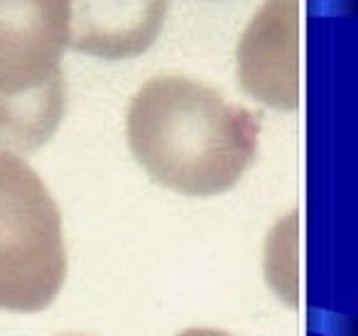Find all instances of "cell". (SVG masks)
I'll return each mask as SVG.
<instances>
[{"label":"cell","mask_w":358,"mask_h":336,"mask_svg":"<svg viewBox=\"0 0 358 336\" xmlns=\"http://www.w3.org/2000/svg\"><path fill=\"white\" fill-rule=\"evenodd\" d=\"M133 158L162 187L185 197L229 192L258 150V115L189 76H152L125 115Z\"/></svg>","instance_id":"6da1fadb"},{"label":"cell","mask_w":358,"mask_h":336,"mask_svg":"<svg viewBox=\"0 0 358 336\" xmlns=\"http://www.w3.org/2000/svg\"><path fill=\"white\" fill-rule=\"evenodd\" d=\"M169 0H69V47L99 59H133L159 37Z\"/></svg>","instance_id":"5b68a950"},{"label":"cell","mask_w":358,"mask_h":336,"mask_svg":"<svg viewBox=\"0 0 358 336\" xmlns=\"http://www.w3.org/2000/svg\"><path fill=\"white\" fill-rule=\"evenodd\" d=\"M64 336H71V334H64Z\"/></svg>","instance_id":"52a82bcc"},{"label":"cell","mask_w":358,"mask_h":336,"mask_svg":"<svg viewBox=\"0 0 358 336\" xmlns=\"http://www.w3.org/2000/svg\"><path fill=\"white\" fill-rule=\"evenodd\" d=\"M64 280L59 206L25 160L0 150V309H47Z\"/></svg>","instance_id":"3957f363"},{"label":"cell","mask_w":358,"mask_h":336,"mask_svg":"<svg viewBox=\"0 0 358 336\" xmlns=\"http://www.w3.org/2000/svg\"><path fill=\"white\" fill-rule=\"evenodd\" d=\"M69 0H0V150L35 153L66 108Z\"/></svg>","instance_id":"7a4b0ae2"},{"label":"cell","mask_w":358,"mask_h":336,"mask_svg":"<svg viewBox=\"0 0 358 336\" xmlns=\"http://www.w3.org/2000/svg\"><path fill=\"white\" fill-rule=\"evenodd\" d=\"M299 0H265L238 42L243 91L273 108L299 101Z\"/></svg>","instance_id":"277c9868"},{"label":"cell","mask_w":358,"mask_h":336,"mask_svg":"<svg viewBox=\"0 0 358 336\" xmlns=\"http://www.w3.org/2000/svg\"><path fill=\"white\" fill-rule=\"evenodd\" d=\"M177 336H231V334H226L221 329H187Z\"/></svg>","instance_id":"8992f818"}]
</instances>
